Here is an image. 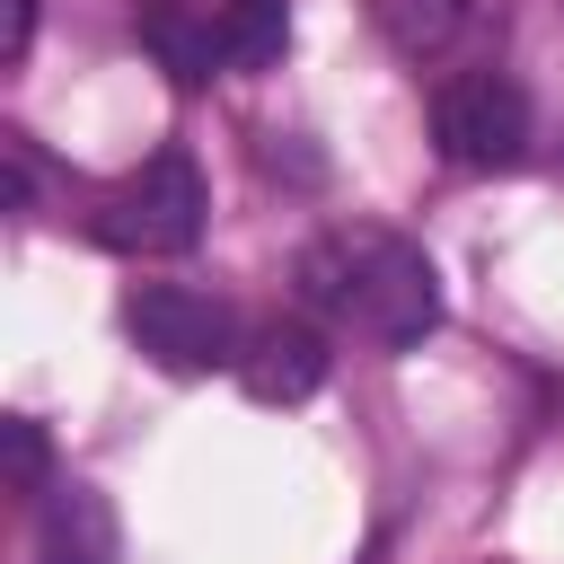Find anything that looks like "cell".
I'll use <instances>...</instances> for the list:
<instances>
[{"label":"cell","mask_w":564,"mask_h":564,"mask_svg":"<svg viewBox=\"0 0 564 564\" xmlns=\"http://www.w3.org/2000/svg\"><path fill=\"white\" fill-rule=\"evenodd\" d=\"M291 291H300V308H317V317H335V326H352L388 352H405L441 326V264L388 220L317 229L291 256Z\"/></svg>","instance_id":"obj_1"},{"label":"cell","mask_w":564,"mask_h":564,"mask_svg":"<svg viewBox=\"0 0 564 564\" xmlns=\"http://www.w3.org/2000/svg\"><path fill=\"white\" fill-rule=\"evenodd\" d=\"M203 220H212V185H203V167H194V150H150L123 185H115V203H106V238L115 247H132V256H185L194 238H203Z\"/></svg>","instance_id":"obj_2"},{"label":"cell","mask_w":564,"mask_h":564,"mask_svg":"<svg viewBox=\"0 0 564 564\" xmlns=\"http://www.w3.org/2000/svg\"><path fill=\"white\" fill-rule=\"evenodd\" d=\"M123 326L132 344L167 370V379H203L220 361H238V317L220 291H194V282H132L123 291Z\"/></svg>","instance_id":"obj_3"},{"label":"cell","mask_w":564,"mask_h":564,"mask_svg":"<svg viewBox=\"0 0 564 564\" xmlns=\"http://www.w3.org/2000/svg\"><path fill=\"white\" fill-rule=\"evenodd\" d=\"M432 141L449 167H520L529 159V88L494 62L441 79L432 97Z\"/></svg>","instance_id":"obj_4"},{"label":"cell","mask_w":564,"mask_h":564,"mask_svg":"<svg viewBox=\"0 0 564 564\" xmlns=\"http://www.w3.org/2000/svg\"><path fill=\"white\" fill-rule=\"evenodd\" d=\"M326 370H335V352H326V335L308 317H273V326H256L238 344V388L256 405H300V397L326 388Z\"/></svg>","instance_id":"obj_5"},{"label":"cell","mask_w":564,"mask_h":564,"mask_svg":"<svg viewBox=\"0 0 564 564\" xmlns=\"http://www.w3.org/2000/svg\"><path fill=\"white\" fill-rule=\"evenodd\" d=\"M115 502L97 485H44L35 502V564H115Z\"/></svg>","instance_id":"obj_6"},{"label":"cell","mask_w":564,"mask_h":564,"mask_svg":"<svg viewBox=\"0 0 564 564\" xmlns=\"http://www.w3.org/2000/svg\"><path fill=\"white\" fill-rule=\"evenodd\" d=\"M291 44V9L282 0H229L220 9V62L229 70H273Z\"/></svg>","instance_id":"obj_7"},{"label":"cell","mask_w":564,"mask_h":564,"mask_svg":"<svg viewBox=\"0 0 564 564\" xmlns=\"http://www.w3.org/2000/svg\"><path fill=\"white\" fill-rule=\"evenodd\" d=\"M141 35H150V53H159L176 79H203L212 53H220V26H194L185 0H150V9H141Z\"/></svg>","instance_id":"obj_8"},{"label":"cell","mask_w":564,"mask_h":564,"mask_svg":"<svg viewBox=\"0 0 564 564\" xmlns=\"http://www.w3.org/2000/svg\"><path fill=\"white\" fill-rule=\"evenodd\" d=\"M467 9H476V0H379V26H388V44H397L405 62H423V53L458 44Z\"/></svg>","instance_id":"obj_9"},{"label":"cell","mask_w":564,"mask_h":564,"mask_svg":"<svg viewBox=\"0 0 564 564\" xmlns=\"http://www.w3.org/2000/svg\"><path fill=\"white\" fill-rule=\"evenodd\" d=\"M0 458H9V494H35V485H44V467H53L44 423H35V414H9V423H0Z\"/></svg>","instance_id":"obj_10"},{"label":"cell","mask_w":564,"mask_h":564,"mask_svg":"<svg viewBox=\"0 0 564 564\" xmlns=\"http://www.w3.org/2000/svg\"><path fill=\"white\" fill-rule=\"evenodd\" d=\"M35 44V0H0V62H26Z\"/></svg>","instance_id":"obj_11"},{"label":"cell","mask_w":564,"mask_h":564,"mask_svg":"<svg viewBox=\"0 0 564 564\" xmlns=\"http://www.w3.org/2000/svg\"><path fill=\"white\" fill-rule=\"evenodd\" d=\"M0 194H9V212H26V194H35V176H26L18 150H0Z\"/></svg>","instance_id":"obj_12"}]
</instances>
